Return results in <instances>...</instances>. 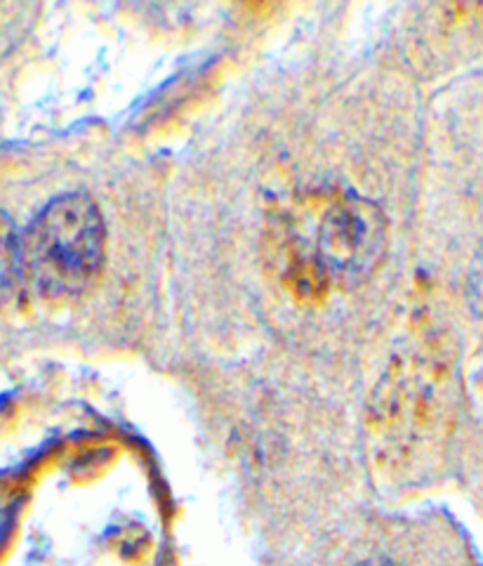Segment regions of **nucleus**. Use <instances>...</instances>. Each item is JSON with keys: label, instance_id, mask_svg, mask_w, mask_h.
I'll return each instance as SVG.
<instances>
[{"label": "nucleus", "instance_id": "nucleus-1", "mask_svg": "<svg viewBox=\"0 0 483 566\" xmlns=\"http://www.w3.org/2000/svg\"><path fill=\"white\" fill-rule=\"evenodd\" d=\"M449 364L437 349L393 359L368 409V460L382 482L418 489L434 463L449 403Z\"/></svg>", "mask_w": 483, "mask_h": 566}, {"label": "nucleus", "instance_id": "nucleus-2", "mask_svg": "<svg viewBox=\"0 0 483 566\" xmlns=\"http://www.w3.org/2000/svg\"><path fill=\"white\" fill-rule=\"evenodd\" d=\"M106 255V227L83 191L52 199L20 234V283L41 300L76 297L95 283Z\"/></svg>", "mask_w": 483, "mask_h": 566}, {"label": "nucleus", "instance_id": "nucleus-3", "mask_svg": "<svg viewBox=\"0 0 483 566\" xmlns=\"http://www.w3.org/2000/svg\"><path fill=\"white\" fill-rule=\"evenodd\" d=\"M387 251V220L372 201L347 191L321 210L314 237L316 274L343 286L366 281Z\"/></svg>", "mask_w": 483, "mask_h": 566}, {"label": "nucleus", "instance_id": "nucleus-4", "mask_svg": "<svg viewBox=\"0 0 483 566\" xmlns=\"http://www.w3.org/2000/svg\"><path fill=\"white\" fill-rule=\"evenodd\" d=\"M288 566H476L437 531L389 528L349 536Z\"/></svg>", "mask_w": 483, "mask_h": 566}, {"label": "nucleus", "instance_id": "nucleus-5", "mask_svg": "<svg viewBox=\"0 0 483 566\" xmlns=\"http://www.w3.org/2000/svg\"><path fill=\"white\" fill-rule=\"evenodd\" d=\"M17 283H20V234L0 210V307L8 303Z\"/></svg>", "mask_w": 483, "mask_h": 566}, {"label": "nucleus", "instance_id": "nucleus-6", "mask_svg": "<svg viewBox=\"0 0 483 566\" xmlns=\"http://www.w3.org/2000/svg\"><path fill=\"white\" fill-rule=\"evenodd\" d=\"M476 286H479V295L483 300V272H481V283H476Z\"/></svg>", "mask_w": 483, "mask_h": 566}]
</instances>
